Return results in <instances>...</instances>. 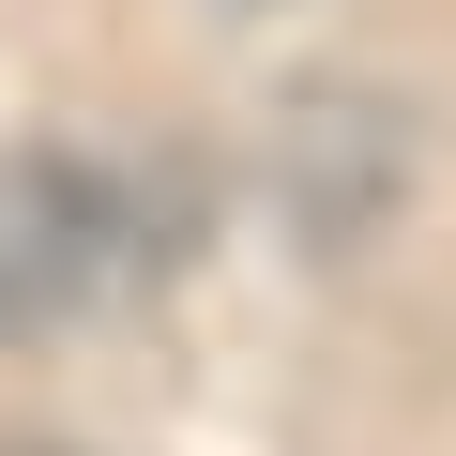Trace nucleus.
I'll use <instances>...</instances> for the list:
<instances>
[{
	"instance_id": "f257e3e1",
	"label": "nucleus",
	"mask_w": 456,
	"mask_h": 456,
	"mask_svg": "<svg viewBox=\"0 0 456 456\" xmlns=\"http://www.w3.org/2000/svg\"><path fill=\"white\" fill-rule=\"evenodd\" d=\"M92 274H107V198H92V167H61V152H0V335L77 320Z\"/></svg>"
},
{
	"instance_id": "f03ea898",
	"label": "nucleus",
	"mask_w": 456,
	"mask_h": 456,
	"mask_svg": "<svg viewBox=\"0 0 456 456\" xmlns=\"http://www.w3.org/2000/svg\"><path fill=\"white\" fill-rule=\"evenodd\" d=\"M0 456H61V441H0Z\"/></svg>"
}]
</instances>
